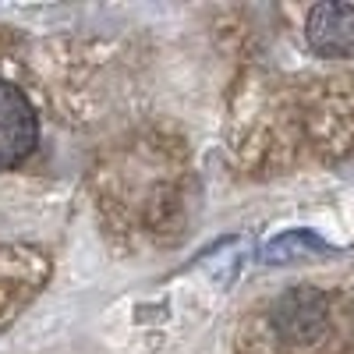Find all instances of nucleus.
I'll list each match as a JSON object with an SVG mask.
<instances>
[{
    "mask_svg": "<svg viewBox=\"0 0 354 354\" xmlns=\"http://www.w3.org/2000/svg\"><path fill=\"white\" fill-rule=\"evenodd\" d=\"M273 326L290 344H312L330 326V305L312 287L287 290L283 298L277 301V308H273Z\"/></svg>",
    "mask_w": 354,
    "mask_h": 354,
    "instance_id": "nucleus-2",
    "label": "nucleus"
},
{
    "mask_svg": "<svg viewBox=\"0 0 354 354\" xmlns=\"http://www.w3.org/2000/svg\"><path fill=\"white\" fill-rule=\"evenodd\" d=\"M39 124L21 88L0 78V170L18 167L36 145Z\"/></svg>",
    "mask_w": 354,
    "mask_h": 354,
    "instance_id": "nucleus-1",
    "label": "nucleus"
},
{
    "mask_svg": "<svg viewBox=\"0 0 354 354\" xmlns=\"http://www.w3.org/2000/svg\"><path fill=\"white\" fill-rule=\"evenodd\" d=\"M305 36L319 57H354V4H315L305 21Z\"/></svg>",
    "mask_w": 354,
    "mask_h": 354,
    "instance_id": "nucleus-3",
    "label": "nucleus"
},
{
    "mask_svg": "<svg viewBox=\"0 0 354 354\" xmlns=\"http://www.w3.org/2000/svg\"><path fill=\"white\" fill-rule=\"evenodd\" d=\"M330 252V245L319 238V234L312 230H287L280 234V238H273L270 245L262 248V262L266 266H280V262H294L301 255H322Z\"/></svg>",
    "mask_w": 354,
    "mask_h": 354,
    "instance_id": "nucleus-4",
    "label": "nucleus"
}]
</instances>
